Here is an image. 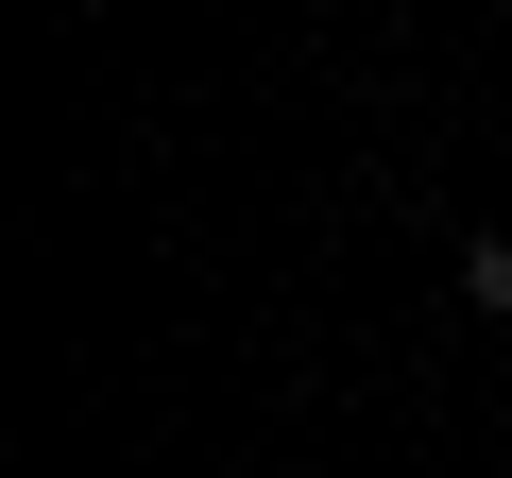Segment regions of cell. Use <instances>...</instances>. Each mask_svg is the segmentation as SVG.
Returning a JSON list of instances; mask_svg holds the SVG:
<instances>
[{"label": "cell", "instance_id": "cell-1", "mask_svg": "<svg viewBox=\"0 0 512 478\" xmlns=\"http://www.w3.org/2000/svg\"><path fill=\"white\" fill-rule=\"evenodd\" d=\"M461 291H478V308H512V239H461Z\"/></svg>", "mask_w": 512, "mask_h": 478}]
</instances>
